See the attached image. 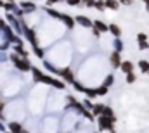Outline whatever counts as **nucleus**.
I'll return each mask as SVG.
<instances>
[{
	"label": "nucleus",
	"instance_id": "33",
	"mask_svg": "<svg viewBox=\"0 0 149 133\" xmlns=\"http://www.w3.org/2000/svg\"><path fill=\"white\" fill-rule=\"evenodd\" d=\"M144 2H146V3H148V2H149V0H144Z\"/></svg>",
	"mask_w": 149,
	"mask_h": 133
},
{
	"label": "nucleus",
	"instance_id": "19",
	"mask_svg": "<svg viewBox=\"0 0 149 133\" xmlns=\"http://www.w3.org/2000/svg\"><path fill=\"white\" fill-rule=\"evenodd\" d=\"M16 52H17V54H21V55H23V57H26V55H28V52H26V50H24V47H23V45H21V43H19V45H17V47H16Z\"/></svg>",
	"mask_w": 149,
	"mask_h": 133
},
{
	"label": "nucleus",
	"instance_id": "24",
	"mask_svg": "<svg viewBox=\"0 0 149 133\" xmlns=\"http://www.w3.org/2000/svg\"><path fill=\"white\" fill-rule=\"evenodd\" d=\"M35 54H37L38 57H43V50H42L38 45H35Z\"/></svg>",
	"mask_w": 149,
	"mask_h": 133
},
{
	"label": "nucleus",
	"instance_id": "16",
	"mask_svg": "<svg viewBox=\"0 0 149 133\" xmlns=\"http://www.w3.org/2000/svg\"><path fill=\"white\" fill-rule=\"evenodd\" d=\"M114 50H116V52H121V50H123V42H121L120 38L114 40Z\"/></svg>",
	"mask_w": 149,
	"mask_h": 133
},
{
	"label": "nucleus",
	"instance_id": "17",
	"mask_svg": "<svg viewBox=\"0 0 149 133\" xmlns=\"http://www.w3.org/2000/svg\"><path fill=\"white\" fill-rule=\"evenodd\" d=\"M85 94H87V97H88V99L97 97V90H94V88H85Z\"/></svg>",
	"mask_w": 149,
	"mask_h": 133
},
{
	"label": "nucleus",
	"instance_id": "30",
	"mask_svg": "<svg viewBox=\"0 0 149 133\" xmlns=\"http://www.w3.org/2000/svg\"><path fill=\"white\" fill-rule=\"evenodd\" d=\"M54 2H59V0H49V3H54Z\"/></svg>",
	"mask_w": 149,
	"mask_h": 133
},
{
	"label": "nucleus",
	"instance_id": "15",
	"mask_svg": "<svg viewBox=\"0 0 149 133\" xmlns=\"http://www.w3.org/2000/svg\"><path fill=\"white\" fill-rule=\"evenodd\" d=\"M139 67H141V71H142V73H149V62H148V61H144V59H142V61H139Z\"/></svg>",
	"mask_w": 149,
	"mask_h": 133
},
{
	"label": "nucleus",
	"instance_id": "22",
	"mask_svg": "<svg viewBox=\"0 0 149 133\" xmlns=\"http://www.w3.org/2000/svg\"><path fill=\"white\" fill-rule=\"evenodd\" d=\"M135 80H137V76L134 73H128L127 74V83H135Z\"/></svg>",
	"mask_w": 149,
	"mask_h": 133
},
{
	"label": "nucleus",
	"instance_id": "25",
	"mask_svg": "<svg viewBox=\"0 0 149 133\" xmlns=\"http://www.w3.org/2000/svg\"><path fill=\"white\" fill-rule=\"evenodd\" d=\"M66 2H68V5H78V3H81V0H66Z\"/></svg>",
	"mask_w": 149,
	"mask_h": 133
},
{
	"label": "nucleus",
	"instance_id": "8",
	"mask_svg": "<svg viewBox=\"0 0 149 133\" xmlns=\"http://www.w3.org/2000/svg\"><path fill=\"white\" fill-rule=\"evenodd\" d=\"M94 28H95V30H99L101 33H104V31H109V26H108V24H104L102 21H97V19L94 21Z\"/></svg>",
	"mask_w": 149,
	"mask_h": 133
},
{
	"label": "nucleus",
	"instance_id": "7",
	"mask_svg": "<svg viewBox=\"0 0 149 133\" xmlns=\"http://www.w3.org/2000/svg\"><path fill=\"white\" fill-rule=\"evenodd\" d=\"M120 69H121L125 74L134 73V62H130V61H123V62H121V66H120Z\"/></svg>",
	"mask_w": 149,
	"mask_h": 133
},
{
	"label": "nucleus",
	"instance_id": "5",
	"mask_svg": "<svg viewBox=\"0 0 149 133\" xmlns=\"http://www.w3.org/2000/svg\"><path fill=\"white\" fill-rule=\"evenodd\" d=\"M74 21H76V23H80V24H81V26H85V28H94V23H92L87 16H76V17H74Z\"/></svg>",
	"mask_w": 149,
	"mask_h": 133
},
{
	"label": "nucleus",
	"instance_id": "4",
	"mask_svg": "<svg viewBox=\"0 0 149 133\" xmlns=\"http://www.w3.org/2000/svg\"><path fill=\"white\" fill-rule=\"evenodd\" d=\"M109 62H111L113 67H120V66H121V62H123V61H121V57H120V52H116V50L113 52L111 55H109Z\"/></svg>",
	"mask_w": 149,
	"mask_h": 133
},
{
	"label": "nucleus",
	"instance_id": "32",
	"mask_svg": "<svg viewBox=\"0 0 149 133\" xmlns=\"http://www.w3.org/2000/svg\"><path fill=\"white\" fill-rule=\"evenodd\" d=\"M146 10H148V12H149V2H148V3H146Z\"/></svg>",
	"mask_w": 149,
	"mask_h": 133
},
{
	"label": "nucleus",
	"instance_id": "6",
	"mask_svg": "<svg viewBox=\"0 0 149 133\" xmlns=\"http://www.w3.org/2000/svg\"><path fill=\"white\" fill-rule=\"evenodd\" d=\"M19 7H21V10H23V12H33V10L37 9L33 2H26V0H24V2H21V5H19Z\"/></svg>",
	"mask_w": 149,
	"mask_h": 133
},
{
	"label": "nucleus",
	"instance_id": "12",
	"mask_svg": "<svg viewBox=\"0 0 149 133\" xmlns=\"http://www.w3.org/2000/svg\"><path fill=\"white\" fill-rule=\"evenodd\" d=\"M104 107H106V105H102V104L94 105V107H92V114H94V116H101V114L104 112Z\"/></svg>",
	"mask_w": 149,
	"mask_h": 133
},
{
	"label": "nucleus",
	"instance_id": "1",
	"mask_svg": "<svg viewBox=\"0 0 149 133\" xmlns=\"http://www.w3.org/2000/svg\"><path fill=\"white\" fill-rule=\"evenodd\" d=\"M10 59H12L14 66L17 67V69H21V71H28V69H31V66H30V62H28V59H19L17 55H12Z\"/></svg>",
	"mask_w": 149,
	"mask_h": 133
},
{
	"label": "nucleus",
	"instance_id": "27",
	"mask_svg": "<svg viewBox=\"0 0 149 133\" xmlns=\"http://www.w3.org/2000/svg\"><path fill=\"white\" fill-rule=\"evenodd\" d=\"M120 3H123V5H132L134 3V0H118Z\"/></svg>",
	"mask_w": 149,
	"mask_h": 133
},
{
	"label": "nucleus",
	"instance_id": "28",
	"mask_svg": "<svg viewBox=\"0 0 149 133\" xmlns=\"http://www.w3.org/2000/svg\"><path fill=\"white\" fill-rule=\"evenodd\" d=\"M0 28H3V21L2 19H0Z\"/></svg>",
	"mask_w": 149,
	"mask_h": 133
},
{
	"label": "nucleus",
	"instance_id": "34",
	"mask_svg": "<svg viewBox=\"0 0 149 133\" xmlns=\"http://www.w3.org/2000/svg\"><path fill=\"white\" fill-rule=\"evenodd\" d=\"M10 2H14V0H10Z\"/></svg>",
	"mask_w": 149,
	"mask_h": 133
},
{
	"label": "nucleus",
	"instance_id": "11",
	"mask_svg": "<svg viewBox=\"0 0 149 133\" xmlns=\"http://www.w3.org/2000/svg\"><path fill=\"white\" fill-rule=\"evenodd\" d=\"M59 19H63L66 24H68V28H73L74 26V19L71 17V16H66V14H61V17Z\"/></svg>",
	"mask_w": 149,
	"mask_h": 133
},
{
	"label": "nucleus",
	"instance_id": "31",
	"mask_svg": "<svg viewBox=\"0 0 149 133\" xmlns=\"http://www.w3.org/2000/svg\"><path fill=\"white\" fill-rule=\"evenodd\" d=\"M2 109H3V104H2V100H0V111H2Z\"/></svg>",
	"mask_w": 149,
	"mask_h": 133
},
{
	"label": "nucleus",
	"instance_id": "23",
	"mask_svg": "<svg viewBox=\"0 0 149 133\" xmlns=\"http://www.w3.org/2000/svg\"><path fill=\"white\" fill-rule=\"evenodd\" d=\"M73 85H74V88H76V90H78V92H85V87H83V85H80V83H78V81H74Z\"/></svg>",
	"mask_w": 149,
	"mask_h": 133
},
{
	"label": "nucleus",
	"instance_id": "29",
	"mask_svg": "<svg viewBox=\"0 0 149 133\" xmlns=\"http://www.w3.org/2000/svg\"><path fill=\"white\" fill-rule=\"evenodd\" d=\"M3 5H5V2H2V0H0V7H3Z\"/></svg>",
	"mask_w": 149,
	"mask_h": 133
},
{
	"label": "nucleus",
	"instance_id": "18",
	"mask_svg": "<svg viewBox=\"0 0 149 133\" xmlns=\"http://www.w3.org/2000/svg\"><path fill=\"white\" fill-rule=\"evenodd\" d=\"M94 7H95L97 10H104V9H106L104 2H101V0H95V2H94Z\"/></svg>",
	"mask_w": 149,
	"mask_h": 133
},
{
	"label": "nucleus",
	"instance_id": "21",
	"mask_svg": "<svg viewBox=\"0 0 149 133\" xmlns=\"http://www.w3.org/2000/svg\"><path fill=\"white\" fill-rule=\"evenodd\" d=\"M113 81H114V76H113V74H108L106 80H104V87H111Z\"/></svg>",
	"mask_w": 149,
	"mask_h": 133
},
{
	"label": "nucleus",
	"instance_id": "14",
	"mask_svg": "<svg viewBox=\"0 0 149 133\" xmlns=\"http://www.w3.org/2000/svg\"><path fill=\"white\" fill-rule=\"evenodd\" d=\"M9 128L12 130V133H24L19 123H10V125H9Z\"/></svg>",
	"mask_w": 149,
	"mask_h": 133
},
{
	"label": "nucleus",
	"instance_id": "10",
	"mask_svg": "<svg viewBox=\"0 0 149 133\" xmlns=\"http://www.w3.org/2000/svg\"><path fill=\"white\" fill-rule=\"evenodd\" d=\"M109 31L114 35V38H120V36H121V28H120L118 24H114V23L109 24Z\"/></svg>",
	"mask_w": 149,
	"mask_h": 133
},
{
	"label": "nucleus",
	"instance_id": "2",
	"mask_svg": "<svg viewBox=\"0 0 149 133\" xmlns=\"http://www.w3.org/2000/svg\"><path fill=\"white\" fill-rule=\"evenodd\" d=\"M57 74H59L66 83H74V76H73V73H71V69H68V67L59 69V71H57Z\"/></svg>",
	"mask_w": 149,
	"mask_h": 133
},
{
	"label": "nucleus",
	"instance_id": "9",
	"mask_svg": "<svg viewBox=\"0 0 149 133\" xmlns=\"http://www.w3.org/2000/svg\"><path fill=\"white\" fill-rule=\"evenodd\" d=\"M104 5L111 10H118L120 9V2L118 0H104Z\"/></svg>",
	"mask_w": 149,
	"mask_h": 133
},
{
	"label": "nucleus",
	"instance_id": "20",
	"mask_svg": "<svg viewBox=\"0 0 149 133\" xmlns=\"http://www.w3.org/2000/svg\"><path fill=\"white\" fill-rule=\"evenodd\" d=\"M95 90H97V95H108V87H104V85H101Z\"/></svg>",
	"mask_w": 149,
	"mask_h": 133
},
{
	"label": "nucleus",
	"instance_id": "3",
	"mask_svg": "<svg viewBox=\"0 0 149 133\" xmlns=\"http://www.w3.org/2000/svg\"><path fill=\"white\" fill-rule=\"evenodd\" d=\"M137 43H139V48H141V50H146V48H149L148 35L139 33V35H137Z\"/></svg>",
	"mask_w": 149,
	"mask_h": 133
},
{
	"label": "nucleus",
	"instance_id": "26",
	"mask_svg": "<svg viewBox=\"0 0 149 133\" xmlns=\"http://www.w3.org/2000/svg\"><path fill=\"white\" fill-rule=\"evenodd\" d=\"M81 2H83L87 7H94V2H95V0H81Z\"/></svg>",
	"mask_w": 149,
	"mask_h": 133
},
{
	"label": "nucleus",
	"instance_id": "13",
	"mask_svg": "<svg viewBox=\"0 0 149 133\" xmlns=\"http://www.w3.org/2000/svg\"><path fill=\"white\" fill-rule=\"evenodd\" d=\"M3 9H5V10H9V12H10V10H12V12H16V10H17L19 7H17V5H16L14 2H10V0H9V2H5Z\"/></svg>",
	"mask_w": 149,
	"mask_h": 133
}]
</instances>
